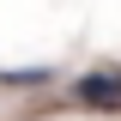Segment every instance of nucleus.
Segmentation results:
<instances>
[{
	"label": "nucleus",
	"instance_id": "f257e3e1",
	"mask_svg": "<svg viewBox=\"0 0 121 121\" xmlns=\"http://www.w3.org/2000/svg\"><path fill=\"white\" fill-rule=\"evenodd\" d=\"M73 103H85V109H121V67L115 60L85 67V73L73 79Z\"/></svg>",
	"mask_w": 121,
	"mask_h": 121
},
{
	"label": "nucleus",
	"instance_id": "f03ea898",
	"mask_svg": "<svg viewBox=\"0 0 121 121\" xmlns=\"http://www.w3.org/2000/svg\"><path fill=\"white\" fill-rule=\"evenodd\" d=\"M36 85H55L48 67H0V91H36Z\"/></svg>",
	"mask_w": 121,
	"mask_h": 121
}]
</instances>
